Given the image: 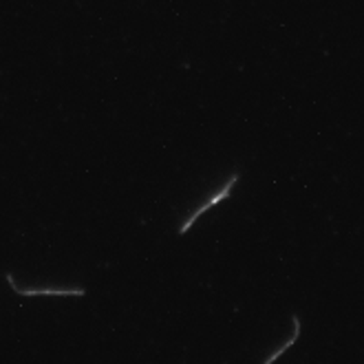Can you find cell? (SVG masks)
<instances>
[{
  "label": "cell",
  "mask_w": 364,
  "mask_h": 364,
  "mask_svg": "<svg viewBox=\"0 0 364 364\" xmlns=\"http://www.w3.org/2000/svg\"><path fill=\"white\" fill-rule=\"evenodd\" d=\"M239 179H241V173H239V170H234V173L223 181V186H221V188H217L214 192H210V195H208L199 205H195V208L190 210V214H188V217L181 221V225L177 228V234H181V237H183V234H188V230H190L192 225H195V221H197L199 217H203V214H205L210 208L217 205V203L225 201V199L232 195V192H234V188H237Z\"/></svg>",
  "instance_id": "1"
},
{
  "label": "cell",
  "mask_w": 364,
  "mask_h": 364,
  "mask_svg": "<svg viewBox=\"0 0 364 364\" xmlns=\"http://www.w3.org/2000/svg\"><path fill=\"white\" fill-rule=\"evenodd\" d=\"M5 281L18 296H64V298H84L87 296V287L75 285V287H58V285H36V287H23L16 283L11 272H5Z\"/></svg>",
  "instance_id": "2"
},
{
  "label": "cell",
  "mask_w": 364,
  "mask_h": 364,
  "mask_svg": "<svg viewBox=\"0 0 364 364\" xmlns=\"http://www.w3.org/2000/svg\"><path fill=\"white\" fill-rule=\"evenodd\" d=\"M291 325H294V333L289 336V340L285 342V345L283 347H278L272 355H267L265 358V364H269V362H274V360H278V358H281L289 347H294L296 345V342H298V338H301V316H298V314H294L291 316Z\"/></svg>",
  "instance_id": "3"
}]
</instances>
